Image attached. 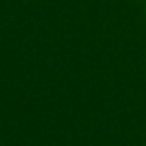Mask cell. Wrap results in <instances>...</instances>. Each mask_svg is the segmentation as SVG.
Masks as SVG:
<instances>
[]
</instances>
